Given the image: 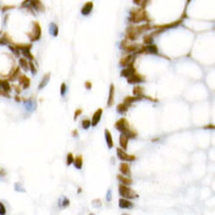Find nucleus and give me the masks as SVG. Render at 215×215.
<instances>
[{
  "label": "nucleus",
  "mask_w": 215,
  "mask_h": 215,
  "mask_svg": "<svg viewBox=\"0 0 215 215\" xmlns=\"http://www.w3.org/2000/svg\"><path fill=\"white\" fill-rule=\"evenodd\" d=\"M114 127H115L116 130H118L122 134H125L129 139H134V138L138 137V132L133 128H131L130 124L128 123V121L125 117H122L118 121H116Z\"/></svg>",
  "instance_id": "obj_1"
},
{
  "label": "nucleus",
  "mask_w": 215,
  "mask_h": 215,
  "mask_svg": "<svg viewBox=\"0 0 215 215\" xmlns=\"http://www.w3.org/2000/svg\"><path fill=\"white\" fill-rule=\"evenodd\" d=\"M128 21L130 24L133 25V24H139L141 22L150 23V16H148V11L145 10V9L137 8V9H132V10L130 11Z\"/></svg>",
  "instance_id": "obj_2"
},
{
  "label": "nucleus",
  "mask_w": 215,
  "mask_h": 215,
  "mask_svg": "<svg viewBox=\"0 0 215 215\" xmlns=\"http://www.w3.org/2000/svg\"><path fill=\"white\" fill-rule=\"evenodd\" d=\"M26 35L27 37L29 38V40L31 41V42L40 40L41 35H42V28H41L40 23L37 21L32 22V30L30 32H27Z\"/></svg>",
  "instance_id": "obj_3"
},
{
  "label": "nucleus",
  "mask_w": 215,
  "mask_h": 215,
  "mask_svg": "<svg viewBox=\"0 0 215 215\" xmlns=\"http://www.w3.org/2000/svg\"><path fill=\"white\" fill-rule=\"evenodd\" d=\"M118 194L121 195L122 198H126V199H133V198H138V194L130 188V186L128 185H124V184H121L118 185Z\"/></svg>",
  "instance_id": "obj_4"
},
{
  "label": "nucleus",
  "mask_w": 215,
  "mask_h": 215,
  "mask_svg": "<svg viewBox=\"0 0 215 215\" xmlns=\"http://www.w3.org/2000/svg\"><path fill=\"white\" fill-rule=\"evenodd\" d=\"M142 44H139V43H128L127 39H124L121 43V48L123 51H125L128 54H134L139 51V48L141 47Z\"/></svg>",
  "instance_id": "obj_5"
},
{
  "label": "nucleus",
  "mask_w": 215,
  "mask_h": 215,
  "mask_svg": "<svg viewBox=\"0 0 215 215\" xmlns=\"http://www.w3.org/2000/svg\"><path fill=\"white\" fill-rule=\"evenodd\" d=\"M182 23V19H177V21L175 22H172V23H170V24H162V25H154L153 26V29H156L153 31V35L154 36H157L158 33H160V32L165 31V30L167 29H170V28H174V27L179 26V25Z\"/></svg>",
  "instance_id": "obj_6"
},
{
  "label": "nucleus",
  "mask_w": 215,
  "mask_h": 215,
  "mask_svg": "<svg viewBox=\"0 0 215 215\" xmlns=\"http://www.w3.org/2000/svg\"><path fill=\"white\" fill-rule=\"evenodd\" d=\"M140 37V35L137 31V26L133 25H129L126 29V35H125V39H127L128 41H136L138 38Z\"/></svg>",
  "instance_id": "obj_7"
},
{
  "label": "nucleus",
  "mask_w": 215,
  "mask_h": 215,
  "mask_svg": "<svg viewBox=\"0 0 215 215\" xmlns=\"http://www.w3.org/2000/svg\"><path fill=\"white\" fill-rule=\"evenodd\" d=\"M116 155H117L118 159H121L122 161H134L137 159L136 156L126 153V150H123L122 148H116Z\"/></svg>",
  "instance_id": "obj_8"
},
{
  "label": "nucleus",
  "mask_w": 215,
  "mask_h": 215,
  "mask_svg": "<svg viewBox=\"0 0 215 215\" xmlns=\"http://www.w3.org/2000/svg\"><path fill=\"white\" fill-rule=\"evenodd\" d=\"M134 60H136V55L134 54H127V55H125L121 58L119 64L123 68H126L130 64H134Z\"/></svg>",
  "instance_id": "obj_9"
},
{
  "label": "nucleus",
  "mask_w": 215,
  "mask_h": 215,
  "mask_svg": "<svg viewBox=\"0 0 215 215\" xmlns=\"http://www.w3.org/2000/svg\"><path fill=\"white\" fill-rule=\"evenodd\" d=\"M144 81H145L144 75L140 74V73H138V72H136L133 75H131L130 78L127 79V82H128V84H130V85H136V84L142 83Z\"/></svg>",
  "instance_id": "obj_10"
},
{
  "label": "nucleus",
  "mask_w": 215,
  "mask_h": 215,
  "mask_svg": "<svg viewBox=\"0 0 215 215\" xmlns=\"http://www.w3.org/2000/svg\"><path fill=\"white\" fill-rule=\"evenodd\" d=\"M21 67H15L13 66L12 70H11V72L8 74V80L11 81V82H15V81L19 80V75H21Z\"/></svg>",
  "instance_id": "obj_11"
},
{
  "label": "nucleus",
  "mask_w": 215,
  "mask_h": 215,
  "mask_svg": "<svg viewBox=\"0 0 215 215\" xmlns=\"http://www.w3.org/2000/svg\"><path fill=\"white\" fill-rule=\"evenodd\" d=\"M137 72V70H136V68H134L133 64H130V66H128V67L124 68L123 70L121 71V76L122 78H130L131 75H133L134 73Z\"/></svg>",
  "instance_id": "obj_12"
},
{
  "label": "nucleus",
  "mask_w": 215,
  "mask_h": 215,
  "mask_svg": "<svg viewBox=\"0 0 215 215\" xmlns=\"http://www.w3.org/2000/svg\"><path fill=\"white\" fill-rule=\"evenodd\" d=\"M119 172H121L122 174L126 175V176H130L131 175L130 165L127 161H122V164L119 165Z\"/></svg>",
  "instance_id": "obj_13"
},
{
  "label": "nucleus",
  "mask_w": 215,
  "mask_h": 215,
  "mask_svg": "<svg viewBox=\"0 0 215 215\" xmlns=\"http://www.w3.org/2000/svg\"><path fill=\"white\" fill-rule=\"evenodd\" d=\"M29 5L35 11H37V12H44L45 11V7H44V4L41 2L40 0H31Z\"/></svg>",
  "instance_id": "obj_14"
},
{
  "label": "nucleus",
  "mask_w": 215,
  "mask_h": 215,
  "mask_svg": "<svg viewBox=\"0 0 215 215\" xmlns=\"http://www.w3.org/2000/svg\"><path fill=\"white\" fill-rule=\"evenodd\" d=\"M19 84L23 87V89H27L29 88L30 86V79L27 76L26 74H21L19 78Z\"/></svg>",
  "instance_id": "obj_15"
},
{
  "label": "nucleus",
  "mask_w": 215,
  "mask_h": 215,
  "mask_svg": "<svg viewBox=\"0 0 215 215\" xmlns=\"http://www.w3.org/2000/svg\"><path fill=\"white\" fill-rule=\"evenodd\" d=\"M102 109H98V110H96V112L93 114V117H91V126L95 127L98 125V123L100 122V119H101V116H102Z\"/></svg>",
  "instance_id": "obj_16"
},
{
  "label": "nucleus",
  "mask_w": 215,
  "mask_h": 215,
  "mask_svg": "<svg viewBox=\"0 0 215 215\" xmlns=\"http://www.w3.org/2000/svg\"><path fill=\"white\" fill-rule=\"evenodd\" d=\"M118 205H119L121 209H131L133 207V203L130 201V199L121 198L118 200Z\"/></svg>",
  "instance_id": "obj_17"
},
{
  "label": "nucleus",
  "mask_w": 215,
  "mask_h": 215,
  "mask_svg": "<svg viewBox=\"0 0 215 215\" xmlns=\"http://www.w3.org/2000/svg\"><path fill=\"white\" fill-rule=\"evenodd\" d=\"M116 179H117V181L121 184H124V185H131L132 184V179L130 176H126V175L124 174H117L116 175Z\"/></svg>",
  "instance_id": "obj_18"
},
{
  "label": "nucleus",
  "mask_w": 215,
  "mask_h": 215,
  "mask_svg": "<svg viewBox=\"0 0 215 215\" xmlns=\"http://www.w3.org/2000/svg\"><path fill=\"white\" fill-rule=\"evenodd\" d=\"M114 95H115V87L113 84L110 85V91H109V96H108V102L107 105L109 108L112 107L113 103H114Z\"/></svg>",
  "instance_id": "obj_19"
},
{
  "label": "nucleus",
  "mask_w": 215,
  "mask_h": 215,
  "mask_svg": "<svg viewBox=\"0 0 215 215\" xmlns=\"http://www.w3.org/2000/svg\"><path fill=\"white\" fill-rule=\"evenodd\" d=\"M93 8H94L93 1H87V2H85V4L83 5V8L81 10V13L83 14V15H88V14H90Z\"/></svg>",
  "instance_id": "obj_20"
},
{
  "label": "nucleus",
  "mask_w": 215,
  "mask_h": 215,
  "mask_svg": "<svg viewBox=\"0 0 215 215\" xmlns=\"http://www.w3.org/2000/svg\"><path fill=\"white\" fill-rule=\"evenodd\" d=\"M153 29V26L150 24V23H144V24L140 25V26H137V31L140 36L142 35L143 32L145 31H150V30Z\"/></svg>",
  "instance_id": "obj_21"
},
{
  "label": "nucleus",
  "mask_w": 215,
  "mask_h": 215,
  "mask_svg": "<svg viewBox=\"0 0 215 215\" xmlns=\"http://www.w3.org/2000/svg\"><path fill=\"white\" fill-rule=\"evenodd\" d=\"M105 142H107V145L109 148H112L114 146V142H113V138H112V134L111 132L105 129Z\"/></svg>",
  "instance_id": "obj_22"
},
{
  "label": "nucleus",
  "mask_w": 215,
  "mask_h": 215,
  "mask_svg": "<svg viewBox=\"0 0 215 215\" xmlns=\"http://www.w3.org/2000/svg\"><path fill=\"white\" fill-rule=\"evenodd\" d=\"M142 98L141 97H136V96H127L124 98L123 102L125 103V105H127L128 107H130V105L133 103V102L138 101V100H141Z\"/></svg>",
  "instance_id": "obj_23"
},
{
  "label": "nucleus",
  "mask_w": 215,
  "mask_h": 215,
  "mask_svg": "<svg viewBox=\"0 0 215 215\" xmlns=\"http://www.w3.org/2000/svg\"><path fill=\"white\" fill-rule=\"evenodd\" d=\"M19 64L22 70H24V71H28V70H29V60L27 58L21 57V58L19 59Z\"/></svg>",
  "instance_id": "obj_24"
},
{
  "label": "nucleus",
  "mask_w": 215,
  "mask_h": 215,
  "mask_svg": "<svg viewBox=\"0 0 215 215\" xmlns=\"http://www.w3.org/2000/svg\"><path fill=\"white\" fill-rule=\"evenodd\" d=\"M132 94L136 97H141V98H144V89H143L142 86L136 85L132 89Z\"/></svg>",
  "instance_id": "obj_25"
},
{
  "label": "nucleus",
  "mask_w": 215,
  "mask_h": 215,
  "mask_svg": "<svg viewBox=\"0 0 215 215\" xmlns=\"http://www.w3.org/2000/svg\"><path fill=\"white\" fill-rule=\"evenodd\" d=\"M128 141H129V138L126 137L125 134H122L119 136V145H121V148L123 150H126L127 148H128Z\"/></svg>",
  "instance_id": "obj_26"
},
{
  "label": "nucleus",
  "mask_w": 215,
  "mask_h": 215,
  "mask_svg": "<svg viewBox=\"0 0 215 215\" xmlns=\"http://www.w3.org/2000/svg\"><path fill=\"white\" fill-rule=\"evenodd\" d=\"M0 85H1V88L4 89L5 91H8V93H11L12 91V85L10 84V82H9V80H1V82H0Z\"/></svg>",
  "instance_id": "obj_27"
},
{
  "label": "nucleus",
  "mask_w": 215,
  "mask_h": 215,
  "mask_svg": "<svg viewBox=\"0 0 215 215\" xmlns=\"http://www.w3.org/2000/svg\"><path fill=\"white\" fill-rule=\"evenodd\" d=\"M13 41H12V39H11V37L9 36V33H7V32H4V33H2V37H1V45H3V44H8V45H10V44H13Z\"/></svg>",
  "instance_id": "obj_28"
},
{
  "label": "nucleus",
  "mask_w": 215,
  "mask_h": 215,
  "mask_svg": "<svg viewBox=\"0 0 215 215\" xmlns=\"http://www.w3.org/2000/svg\"><path fill=\"white\" fill-rule=\"evenodd\" d=\"M128 105H125L124 102H122V103H119V105H117V107H116V111H117L119 114H122V115H125L127 113V111H128Z\"/></svg>",
  "instance_id": "obj_29"
},
{
  "label": "nucleus",
  "mask_w": 215,
  "mask_h": 215,
  "mask_svg": "<svg viewBox=\"0 0 215 215\" xmlns=\"http://www.w3.org/2000/svg\"><path fill=\"white\" fill-rule=\"evenodd\" d=\"M9 46V50H10L12 53H13V55L15 57H19V58H21V55H22V52L19 51V48L17 47V46L15 45V43H13V44H10V45H8Z\"/></svg>",
  "instance_id": "obj_30"
},
{
  "label": "nucleus",
  "mask_w": 215,
  "mask_h": 215,
  "mask_svg": "<svg viewBox=\"0 0 215 215\" xmlns=\"http://www.w3.org/2000/svg\"><path fill=\"white\" fill-rule=\"evenodd\" d=\"M50 78H51V73H46V74H44V76H43L42 80H41V83L39 84V89L44 88V87L47 85L48 81H50Z\"/></svg>",
  "instance_id": "obj_31"
},
{
  "label": "nucleus",
  "mask_w": 215,
  "mask_h": 215,
  "mask_svg": "<svg viewBox=\"0 0 215 215\" xmlns=\"http://www.w3.org/2000/svg\"><path fill=\"white\" fill-rule=\"evenodd\" d=\"M154 37H155V36L153 35V32H150V33H148V35H145L144 37H143V43H144L145 45L153 44Z\"/></svg>",
  "instance_id": "obj_32"
},
{
  "label": "nucleus",
  "mask_w": 215,
  "mask_h": 215,
  "mask_svg": "<svg viewBox=\"0 0 215 215\" xmlns=\"http://www.w3.org/2000/svg\"><path fill=\"white\" fill-rule=\"evenodd\" d=\"M73 165H74V167L78 170L82 169V167H83V157H82V155H78L76 157H75L74 164Z\"/></svg>",
  "instance_id": "obj_33"
},
{
  "label": "nucleus",
  "mask_w": 215,
  "mask_h": 215,
  "mask_svg": "<svg viewBox=\"0 0 215 215\" xmlns=\"http://www.w3.org/2000/svg\"><path fill=\"white\" fill-rule=\"evenodd\" d=\"M50 33L53 37H57L58 36V26L55 23H51L50 24Z\"/></svg>",
  "instance_id": "obj_34"
},
{
  "label": "nucleus",
  "mask_w": 215,
  "mask_h": 215,
  "mask_svg": "<svg viewBox=\"0 0 215 215\" xmlns=\"http://www.w3.org/2000/svg\"><path fill=\"white\" fill-rule=\"evenodd\" d=\"M58 204H59V207L62 208V209H64V208L69 207L70 200L67 198V197H62V198H60V200H59Z\"/></svg>",
  "instance_id": "obj_35"
},
{
  "label": "nucleus",
  "mask_w": 215,
  "mask_h": 215,
  "mask_svg": "<svg viewBox=\"0 0 215 215\" xmlns=\"http://www.w3.org/2000/svg\"><path fill=\"white\" fill-rule=\"evenodd\" d=\"M15 45L19 48V51H24V50H31L32 44L31 43H15Z\"/></svg>",
  "instance_id": "obj_36"
},
{
  "label": "nucleus",
  "mask_w": 215,
  "mask_h": 215,
  "mask_svg": "<svg viewBox=\"0 0 215 215\" xmlns=\"http://www.w3.org/2000/svg\"><path fill=\"white\" fill-rule=\"evenodd\" d=\"M22 55H23L25 58L28 59V60H35V57L30 53V50H24V51H22Z\"/></svg>",
  "instance_id": "obj_37"
},
{
  "label": "nucleus",
  "mask_w": 215,
  "mask_h": 215,
  "mask_svg": "<svg viewBox=\"0 0 215 215\" xmlns=\"http://www.w3.org/2000/svg\"><path fill=\"white\" fill-rule=\"evenodd\" d=\"M24 101V103H25V105H26V108H27V110H33L35 109V107H36V105L33 103V101H32L31 99H25V100H23Z\"/></svg>",
  "instance_id": "obj_38"
},
{
  "label": "nucleus",
  "mask_w": 215,
  "mask_h": 215,
  "mask_svg": "<svg viewBox=\"0 0 215 215\" xmlns=\"http://www.w3.org/2000/svg\"><path fill=\"white\" fill-rule=\"evenodd\" d=\"M81 124H82V128L83 129H88L91 126V121L88 118H84V119H82Z\"/></svg>",
  "instance_id": "obj_39"
},
{
  "label": "nucleus",
  "mask_w": 215,
  "mask_h": 215,
  "mask_svg": "<svg viewBox=\"0 0 215 215\" xmlns=\"http://www.w3.org/2000/svg\"><path fill=\"white\" fill-rule=\"evenodd\" d=\"M74 159H75V157L73 156L72 153H68L67 160H66V162H67V166H71L72 164H74Z\"/></svg>",
  "instance_id": "obj_40"
},
{
  "label": "nucleus",
  "mask_w": 215,
  "mask_h": 215,
  "mask_svg": "<svg viewBox=\"0 0 215 215\" xmlns=\"http://www.w3.org/2000/svg\"><path fill=\"white\" fill-rule=\"evenodd\" d=\"M29 70L31 71L32 74L37 73V64H35L33 60H29Z\"/></svg>",
  "instance_id": "obj_41"
},
{
  "label": "nucleus",
  "mask_w": 215,
  "mask_h": 215,
  "mask_svg": "<svg viewBox=\"0 0 215 215\" xmlns=\"http://www.w3.org/2000/svg\"><path fill=\"white\" fill-rule=\"evenodd\" d=\"M12 89H14V91L16 93V95H19L22 93L23 87H22L19 84H12Z\"/></svg>",
  "instance_id": "obj_42"
},
{
  "label": "nucleus",
  "mask_w": 215,
  "mask_h": 215,
  "mask_svg": "<svg viewBox=\"0 0 215 215\" xmlns=\"http://www.w3.org/2000/svg\"><path fill=\"white\" fill-rule=\"evenodd\" d=\"M66 90H67V85H66V83H62V85H60V95L62 97L66 94Z\"/></svg>",
  "instance_id": "obj_43"
},
{
  "label": "nucleus",
  "mask_w": 215,
  "mask_h": 215,
  "mask_svg": "<svg viewBox=\"0 0 215 215\" xmlns=\"http://www.w3.org/2000/svg\"><path fill=\"white\" fill-rule=\"evenodd\" d=\"M101 200L100 199H95V200H93V205H94L95 208H99L101 207Z\"/></svg>",
  "instance_id": "obj_44"
},
{
  "label": "nucleus",
  "mask_w": 215,
  "mask_h": 215,
  "mask_svg": "<svg viewBox=\"0 0 215 215\" xmlns=\"http://www.w3.org/2000/svg\"><path fill=\"white\" fill-rule=\"evenodd\" d=\"M0 94H1V96H2V97H5V98H11L10 93L5 91L4 89H2V88H0Z\"/></svg>",
  "instance_id": "obj_45"
},
{
  "label": "nucleus",
  "mask_w": 215,
  "mask_h": 215,
  "mask_svg": "<svg viewBox=\"0 0 215 215\" xmlns=\"http://www.w3.org/2000/svg\"><path fill=\"white\" fill-rule=\"evenodd\" d=\"M15 8V5H2V8H1V11H2V12H7V11L8 10H10V9H14Z\"/></svg>",
  "instance_id": "obj_46"
},
{
  "label": "nucleus",
  "mask_w": 215,
  "mask_h": 215,
  "mask_svg": "<svg viewBox=\"0 0 215 215\" xmlns=\"http://www.w3.org/2000/svg\"><path fill=\"white\" fill-rule=\"evenodd\" d=\"M82 112H83V111H82V109H81V108L76 109V110H75V112H74V119H76V118H78L79 116L82 114Z\"/></svg>",
  "instance_id": "obj_47"
},
{
  "label": "nucleus",
  "mask_w": 215,
  "mask_h": 215,
  "mask_svg": "<svg viewBox=\"0 0 215 215\" xmlns=\"http://www.w3.org/2000/svg\"><path fill=\"white\" fill-rule=\"evenodd\" d=\"M84 86H85L86 89H88V90H90L91 87H93V83H91L90 81H86L85 84H84Z\"/></svg>",
  "instance_id": "obj_48"
},
{
  "label": "nucleus",
  "mask_w": 215,
  "mask_h": 215,
  "mask_svg": "<svg viewBox=\"0 0 215 215\" xmlns=\"http://www.w3.org/2000/svg\"><path fill=\"white\" fill-rule=\"evenodd\" d=\"M5 213H7V211H5V207H4V204L1 202L0 203V214L1 215H4Z\"/></svg>",
  "instance_id": "obj_49"
},
{
  "label": "nucleus",
  "mask_w": 215,
  "mask_h": 215,
  "mask_svg": "<svg viewBox=\"0 0 215 215\" xmlns=\"http://www.w3.org/2000/svg\"><path fill=\"white\" fill-rule=\"evenodd\" d=\"M148 1H150V0H142V2L140 4V8H142V9L146 8V5L148 4Z\"/></svg>",
  "instance_id": "obj_50"
},
{
  "label": "nucleus",
  "mask_w": 215,
  "mask_h": 215,
  "mask_svg": "<svg viewBox=\"0 0 215 215\" xmlns=\"http://www.w3.org/2000/svg\"><path fill=\"white\" fill-rule=\"evenodd\" d=\"M107 200L109 202L112 200V191H111V189H109V191H108V193H107Z\"/></svg>",
  "instance_id": "obj_51"
},
{
  "label": "nucleus",
  "mask_w": 215,
  "mask_h": 215,
  "mask_svg": "<svg viewBox=\"0 0 215 215\" xmlns=\"http://www.w3.org/2000/svg\"><path fill=\"white\" fill-rule=\"evenodd\" d=\"M30 1H31V0H24V1H23V2L21 3V8H25V7H26V5H28L30 3Z\"/></svg>",
  "instance_id": "obj_52"
},
{
  "label": "nucleus",
  "mask_w": 215,
  "mask_h": 215,
  "mask_svg": "<svg viewBox=\"0 0 215 215\" xmlns=\"http://www.w3.org/2000/svg\"><path fill=\"white\" fill-rule=\"evenodd\" d=\"M203 128L204 129H215V125L214 124H209V125H205Z\"/></svg>",
  "instance_id": "obj_53"
},
{
  "label": "nucleus",
  "mask_w": 215,
  "mask_h": 215,
  "mask_svg": "<svg viewBox=\"0 0 215 215\" xmlns=\"http://www.w3.org/2000/svg\"><path fill=\"white\" fill-rule=\"evenodd\" d=\"M14 99H15L16 102H21L22 101V98L19 96V95H15V96H14Z\"/></svg>",
  "instance_id": "obj_54"
},
{
  "label": "nucleus",
  "mask_w": 215,
  "mask_h": 215,
  "mask_svg": "<svg viewBox=\"0 0 215 215\" xmlns=\"http://www.w3.org/2000/svg\"><path fill=\"white\" fill-rule=\"evenodd\" d=\"M132 1H133L134 4H137V5H140L141 2H142V0H132Z\"/></svg>",
  "instance_id": "obj_55"
},
{
  "label": "nucleus",
  "mask_w": 215,
  "mask_h": 215,
  "mask_svg": "<svg viewBox=\"0 0 215 215\" xmlns=\"http://www.w3.org/2000/svg\"><path fill=\"white\" fill-rule=\"evenodd\" d=\"M72 136H74V137H78V130L76 129H74L72 131Z\"/></svg>",
  "instance_id": "obj_56"
},
{
  "label": "nucleus",
  "mask_w": 215,
  "mask_h": 215,
  "mask_svg": "<svg viewBox=\"0 0 215 215\" xmlns=\"http://www.w3.org/2000/svg\"><path fill=\"white\" fill-rule=\"evenodd\" d=\"M122 215H129V214H127V213H124V214H122Z\"/></svg>",
  "instance_id": "obj_57"
},
{
  "label": "nucleus",
  "mask_w": 215,
  "mask_h": 215,
  "mask_svg": "<svg viewBox=\"0 0 215 215\" xmlns=\"http://www.w3.org/2000/svg\"><path fill=\"white\" fill-rule=\"evenodd\" d=\"M89 215H95V214H93V213H90V214H89Z\"/></svg>",
  "instance_id": "obj_58"
}]
</instances>
